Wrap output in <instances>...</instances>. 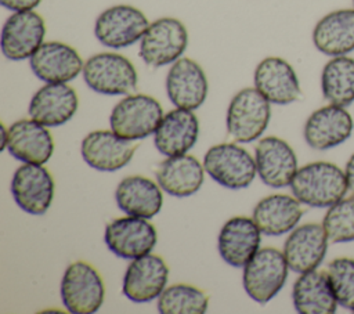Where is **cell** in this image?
I'll use <instances>...</instances> for the list:
<instances>
[{
	"label": "cell",
	"instance_id": "obj_1",
	"mask_svg": "<svg viewBox=\"0 0 354 314\" xmlns=\"http://www.w3.org/2000/svg\"><path fill=\"white\" fill-rule=\"evenodd\" d=\"M290 190L295 198L311 207H329L348 192L344 170L325 160L299 167L290 181Z\"/></svg>",
	"mask_w": 354,
	"mask_h": 314
},
{
	"label": "cell",
	"instance_id": "obj_2",
	"mask_svg": "<svg viewBox=\"0 0 354 314\" xmlns=\"http://www.w3.org/2000/svg\"><path fill=\"white\" fill-rule=\"evenodd\" d=\"M163 109L158 100L147 94H127L112 109L111 130L119 137L137 141L155 134Z\"/></svg>",
	"mask_w": 354,
	"mask_h": 314
},
{
	"label": "cell",
	"instance_id": "obj_3",
	"mask_svg": "<svg viewBox=\"0 0 354 314\" xmlns=\"http://www.w3.org/2000/svg\"><path fill=\"white\" fill-rule=\"evenodd\" d=\"M83 79L95 93L104 95H127L137 89L138 75L124 55L98 53L83 65Z\"/></svg>",
	"mask_w": 354,
	"mask_h": 314
},
{
	"label": "cell",
	"instance_id": "obj_4",
	"mask_svg": "<svg viewBox=\"0 0 354 314\" xmlns=\"http://www.w3.org/2000/svg\"><path fill=\"white\" fill-rule=\"evenodd\" d=\"M270 101L256 89L239 90L227 109V131L238 142H252L260 138L270 123Z\"/></svg>",
	"mask_w": 354,
	"mask_h": 314
},
{
	"label": "cell",
	"instance_id": "obj_5",
	"mask_svg": "<svg viewBox=\"0 0 354 314\" xmlns=\"http://www.w3.org/2000/svg\"><path fill=\"white\" fill-rule=\"evenodd\" d=\"M289 266L283 252L263 248L243 266V289L257 303H267L283 288Z\"/></svg>",
	"mask_w": 354,
	"mask_h": 314
},
{
	"label": "cell",
	"instance_id": "obj_6",
	"mask_svg": "<svg viewBox=\"0 0 354 314\" xmlns=\"http://www.w3.org/2000/svg\"><path fill=\"white\" fill-rule=\"evenodd\" d=\"M203 167L217 184L230 190L246 188L257 176L254 158L232 142L210 147L203 156Z\"/></svg>",
	"mask_w": 354,
	"mask_h": 314
},
{
	"label": "cell",
	"instance_id": "obj_7",
	"mask_svg": "<svg viewBox=\"0 0 354 314\" xmlns=\"http://www.w3.org/2000/svg\"><path fill=\"white\" fill-rule=\"evenodd\" d=\"M61 299L72 314H93L100 310L105 297L100 273L86 261L71 263L61 279Z\"/></svg>",
	"mask_w": 354,
	"mask_h": 314
},
{
	"label": "cell",
	"instance_id": "obj_8",
	"mask_svg": "<svg viewBox=\"0 0 354 314\" xmlns=\"http://www.w3.org/2000/svg\"><path fill=\"white\" fill-rule=\"evenodd\" d=\"M188 46L185 25L171 17H163L147 28L140 40V57L152 68L176 62Z\"/></svg>",
	"mask_w": 354,
	"mask_h": 314
},
{
	"label": "cell",
	"instance_id": "obj_9",
	"mask_svg": "<svg viewBox=\"0 0 354 314\" xmlns=\"http://www.w3.org/2000/svg\"><path fill=\"white\" fill-rule=\"evenodd\" d=\"M104 241L113 255L133 260L152 252L158 241V232L148 219L127 214L106 224Z\"/></svg>",
	"mask_w": 354,
	"mask_h": 314
},
{
	"label": "cell",
	"instance_id": "obj_10",
	"mask_svg": "<svg viewBox=\"0 0 354 314\" xmlns=\"http://www.w3.org/2000/svg\"><path fill=\"white\" fill-rule=\"evenodd\" d=\"M148 26L149 22L142 11L129 4H118L97 17L94 35L106 47L123 48L141 40Z\"/></svg>",
	"mask_w": 354,
	"mask_h": 314
},
{
	"label": "cell",
	"instance_id": "obj_11",
	"mask_svg": "<svg viewBox=\"0 0 354 314\" xmlns=\"http://www.w3.org/2000/svg\"><path fill=\"white\" fill-rule=\"evenodd\" d=\"M46 24L33 10L14 11L1 29V53L11 61L30 58L44 43Z\"/></svg>",
	"mask_w": 354,
	"mask_h": 314
},
{
	"label": "cell",
	"instance_id": "obj_12",
	"mask_svg": "<svg viewBox=\"0 0 354 314\" xmlns=\"http://www.w3.org/2000/svg\"><path fill=\"white\" fill-rule=\"evenodd\" d=\"M54 180L43 165H21L11 180V194L15 203L33 216L44 214L54 198Z\"/></svg>",
	"mask_w": 354,
	"mask_h": 314
},
{
	"label": "cell",
	"instance_id": "obj_13",
	"mask_svg": "<svg viewBox=\"0 0 354 314\" xmlns=\"http://www.w3.org/2000/svg\"><path fill=\"white\" fill-rule=\"evenodd\" d=\"M353 129V116L346 107L328 104L307 118L303 136L313 149L326 151L348 140Z\"/></svg>",
	"mask_w": 354,
	"mask_h": 314
},
{
	"label": "cell",
	"instance_id": "obj_14",
	"mask_svg": "<svg viewBox=\"0 0 354 314\" xmlns=\"http://www.w3.org/2000/svg\"><path fill=\"white\" fill-rule=\"evenodd\" d=\"M169 279V267L166 261L158 256L148 253L133 259L127 266L122 292L134 303H147L158 299L165 290Z\"/></svg>",
	"mask_w": 354,
	"mask_h": 314
},
{
	"label": "cell",
	"instance_id": "obj_15",
	"mask_svg": "<svg viewBox=\"0 0 354 314\" xmlns=\"http://www.w3.org/2000/svg\"><path fill=\"white\" fill-rule=\"evenodd\" d=\"M257 176L271 188L290 185L297 172V158L292 147L282 138L268 136L257 141L254 147Z\"/></svg>",
	"mask_w": 354,
	"mask_h": 314
},
{
	"label": "cell",
	"instance_id": "obj_16",
	"mask_svg": "<svg viewBox=\"0 0 354 314\" xmlns=\"http://www.w3.org/2000/svg\"><path fill=\"white\" fill-rule=\"evenodd\" d=\"M329 238L322 224L307 223L295 227L283 243L289 268L297 274L315 270L325 259Z\"/></svg>",
	"mask_w": 354,
	"mask_h": 314
},
{
	"label": "cell",
	"instance_id": "obj_17",
	"mask_svg": "<svg viewBox=\"0 0 354 314\" xmlns=\"http://www.w3.org/2000/svg\"><path fill=\"white\" fill-rule=\"evenodd\" d=\"M137 145L124 140L112 130H93L80 144L84 162L100 172H116L124 167L134 156Z\"/></svg>",
	"mask_w": 354,
	"mask_h": 314
},
{
	"label": "cell",
	"instance_id": "obj_18",
	"mask_svg": "<svg viewBox=\"0 0 354 314\" xmlns=\"http://www.w3.org/2000/svg\"><path fill=\"white\" fill-rule=\"evenodd\" d=\"M254 87L271 102L288 105L301 97L299 77L293 66L279 57H267L259 62L253 75Z\"/></svg>",
	"mask_w": 354,
	"mask_h": 314
},
{
	"label": "cell",
	"instance_id": "obj_19",
	"mask_svg": "<svg viewBox=\"0 0 354 314\" xmlns=\"http://www.w3.org/2000/svg\"><path fill=\"white\" fill-rule=\"evenodd\" d=\"M207 79L202 66L191 58H178L166 76V93L176 108L196 109L207 97Z\"/></svg>",
	"mask_w": 354,
	"mask_h": 314
},
{
	"label": "cell",
	"instance_id": "obj_20",
	"mask_svg": "<svg viewBox=\"0 0 354 314\" xmlns=\"http://www.w3.org/2000/svg\"><path fill=\"white\" fill-rule=\"evenodd\" d=\"M33 75L46 83H66L83 71L79 53L62 41H44L29 58Z\"/></svg>",
	"mask_w": 354,
	"mask_h": 314
},
{
	"label": "cell",
	"instance_id": "obj_21",
	"mask_svg": "<svg viewBox=\"0 0 354 314\" xmlns=\"http://www.w3.org/2000/svg\"><path fill=\"white\" fill-rule=\"evenodd\" d=\"M261 234L253 219L231 217L218 232L217 249L221 259L232 267H243L260 249Z\"/></svg>",
	"mask_w": 354,
	"mask_h": 314
},
{
	"label": "cell",
	"instance_id": "obj_22",
	"mask_svg": "<svg viewBox=\"0 0 354 314\" xmlns=\"http://www.w3.org/2000/svg\"><path fill=\"white\" fill-rule=\"evenodd\" d=\"M79 108L76 91L66 83H47L40 87L29 102V116L47 126L57 127L73 118Z\"/></svg>",
	"mask_w": 354,
	"mask_h": 314
},
{
	"label": "cell",
	"instance_id": "obj_23",
	"mask_svg": "<svg viewBox=\"0 0 354 314\" xmlns=\"http://www.w3.org/2000/svg\"><path fill=\"white\" fill-rule=\"evenodd\" d=\"M7 151L22 163L44 165L54 152V140L47 126L30 119H19L8 127Z\"/></svg>",
	"mask_w": 354,
	"mask_h": 314
},
{
	"label": "cell",
	"instance_id": "obj_24",
	"mask_svg": "<svg viewBox=\"0 0 354 314\" xmlns=\"http://www.w3.org/2000/svg\"><path fill=\"white\" fill-rule=\"evenodd\" d=\"M199 137V120L191 109L176 108L163 115L153 137L156 149L165 156L187 154Z\"/></svg>",
	"mask_w": 354,
	"mask_h": 314
},
{
	"label": "cell",
	"instance_id": "obj_25",
	"mask_svg": "<svg viewBox=\"0 0 354 314\" xmlns=\"http://www.w3.org/2000/svg\"><path fill=\"white\" fill-rule=\"evenodd\" d=\"M160 188L176 198H187L199 191L205 180L203 165L192 155L167 156L155 173Z\"/></svg>",
	"mask_w": 354,
	"mask_h": 314
},
{
	"label": "cell",
	"instance_id": "obj_26",
	"mask_svg": "<svg viewBox=\"0 0 354 314\" xmlns=\"http://www.w3.org/2000/svg\"><path fill=\"white\" fill-rule=\"evenodd\" d=\"M313 43L319 53L329 57L354 51V7L324 15L313 29Z\"/></svg>",
	"mask_w": 354,
	"mask_h": 314
},
{
	"label": "cell",
	"instance_id": "obj_27",
	"mask_svg": "<svg viewBox=\"0 0 354 314\" xmlns=\"http://www.w3.org/2000/svg\"><path fill=\"white\" fill-rule=\"evenodd\" d=\"M292 300L300 314H333L337 300L326 271L310 270L301 273L293 284Z\"/></svg>",
	"mask_w": 354,
	"mask_h": 314
},
{
	"label": "cell",
	"instance_id": "obj_28",
	"mask_svg": "<svg viewBox=\"0 0 354 314\" xmlns=\"http://www.w3.org/2000/svg\"><path fill=\"white\" fill-rule=\"evenodd\" d=\"M115 199L122 212L144 219H151L158 214L163 203L160 185L138 174L124 177L118 184Z\"/></svg>",
	"mask_w": 354,
	"mask_h": 314
},
{
	"label": "cell",
	"instance_id": "obj_29",
	"mask_svg": "<svg viewBox=\"0 0 354 314\" xmlns=\"http://www.w3.org/2000/svg\"><path fill=\"white\" fill-rule=\"evenodd\" d=\"M301 214V202L297 198L274 194L257 202L252 219L263 234L278 237L290 232L299 224Z\"/></svg>",
	"mask_w": 354,
	"mask_h": 314
},
{
	"label": "cell",
	"instance_id": "obj_30",
	"mask_svg": "<svg viewBox=\"0 0 354 314\" xmlns=\"http://www.w3.org/2000/svg\"><path fill=\"white\" fill-rule=\"evenodd\" d=\"M321 90L329 104L348 107L354 102V58L330 57L321 72Z\"/></svg>",
	"mask_w": 354,
	"mask_h": 314
},
{
	"label": "cell",
	"instance_id": "obj_31",
	"mask_svg": "<svg viewBox=\"0 0 354 314\" xmlns=\"http://www.w3.org/2000/svg\"><path fill=\"white\" fill-rule=\"evenodd\" d=\"M209 297L196 286L174 284L159 295L158 311L162 314H203L207 311Z\"/></svg>",
	"mask_w": 354,
	"mask_h": 314
},
{
	"label": "cell",
	"instance_id": "obj_32",
	"mask_svg": "<svg viewBox=\"0 0 354 314\" xmlns=\"http://www.w3.org/2000/svg\"><path fill=\"white\" fill-rule=\"evenodd\" d=\"M322 225L333 243L354 241V196L342 198L330 205L324 216Z\"/></svg>",
	"mask_w": 354,
	"mask_h": 314
},
{
	"label": "cell",
	"instance_id": "obj_33",
	"mask_svg": "<svg viewBox=\"0 0 354 314\" xmlns=\"http://www.w3.org/2000/svg\"><path fill=\"white\" fill-rule=\"evenodd\" d=\"M326 275L339 306L354 313V259L337 257L332 260L326 267Z\"/></svg>",
	"mask_w": 354,
	"mask_h": 314
},
{
	"label": "cell",
	"instance_id": "obj_34",
	"mask_svg": "<svg viewBox=\"0 0 354 314\" xmlns=\"http://www.w3.org/2000/svg\"><path fill=\"white\" fill-rule=\"evenodd\" d=\"M40 1L41 0H0V4L11 11H26L36 8Z\"/></svg>",
	"mask_w": 354,
	"mask_h": 314
},
{
	"label": "cell",
	"instance_id": "obj_35",
	"mask_svg": "<svg viewBox=\"0 0 354 314\" xmlns=\"http://www.w3.org/2000/svg\"><path fill=\"white\" fill-rule=\"evenodd\" d=\"M344 174H346V181H347V190L350 195L354 196V154L348 158L346 167H344Z\"/></svg>",
	"mask_w": 354,
	"mask_h": 314
},
{
	"label": "cell",
	"instance_id": "obj_36",
	"mask_svg": "<svg viewBox=\"0 0 354 314\" xmlns=\"http://www.w3.org/2000/svg\"><path fill=\"white\" fill-rule=\"evenodd\" d=\"M1 136H3L1 149H7V142H8V129L4 126V123H1Z\"/></svg>",
	"mask_w": 354,
	"mask_h": 314
},
{
	"label": "cell",
	"instance_id": "obj_37",
	"mask_svg": "<svg viewBox=\"0 0 354 314\" xmlns=\"http://www.w3.org/2000/svg\"><path fill=\"white\" fill-rule=\"evenodd\" d=\"M353 6H354V0H353Z\"/></svg>",
	"mask_w": 354,
	"mask_h": 314
}]
</instances>
